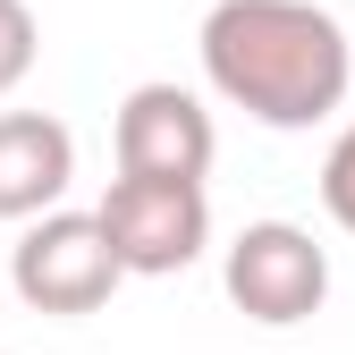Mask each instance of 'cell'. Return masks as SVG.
<instances>
[{
  "instance_id": "6da1fadb",
  "label": "cell",
  "mask_w": 355,
  "mask_h": 355,
  "mask_svg": "<svg viewBox=\"0 0 355 355\" xmlns=\"http://www.w3.org/2000/svg\"><path fill=\"white\" fill-rule=\"evenodd\" d=\"M195 51L211 94L279 136L338 119L355 85V42L322 0H211Z\"/></svg>"
},
{
  "instance_id": "7a4b0ae2",
  "label": "cell",
  "mask_w": 355,
  "mask_h": 355,
  "mask_svg": "<svg viewBox=\"0 0 355 355\" xmlns=\"http://www.w3.org/2000/svg\"><path fill=\"white\" fill-rule=\"evenodd\" d=\"M127 262L102 229V211H42L17 229L9 245V288L26 313H51V322H76V313H102L119 296Z\"/></svg>"
},
{
  "instance_id": "3957f363",
  "label": "cell",
  "mask_w": 355,
  "mask_h": 355,
  "mask_svg": "<svg viewBox=\"0 0 355 355\" xmlns=\"http://www.w3.org/2000/svg\"><path fill=\"white\" fill-rule=\"evenodd\" d=\"M220 288H229V304L245 322L296 330V322H313L330 304V254L296 220H245L229 237V254H220Z\"/></svg>"
},
{
  "instance_id": "277c9868",
  "label": "cell",
  "mask_w": 355,
  "mask_h": 355,
  "mask_svg": "<svg viewBox=\"0 0 355 355\" xmlns=\"http://www.w3.org/2000/svg\"><path fill=\"white\" fill-rule=\"evenodd\" d=\"M94 211H102V229H110V245L127 262V279H169L211 245L203 178H136V169H119Z\"/></svg>"
},
{
  "instance_id": "5b68a950",
  "label": "cell",
  "mask_w": 355,
  "mask_h": 355,
  "mask_svg": "<svg viewBox=\"0 0 355 355\" xmlns=\"http://www.w3.org/2000/svg\"><path fill=\"white\" fill-rule=\"evenodd\" d=\"M110 153H119V169H136V178H203L211 153H220V127H211L203 94L153 76V85H136V94L119 102Z\"/></svg>"
},
{
  "instance_id": "8992f818",
  "label": "cell",
  "mask_w": 355,
  "mask_h": 355,
  "mask_svg": "<svg viewBox=\"0 0 355 355\" xmlns=\"http://www.w3.org/2000/svg\"><path fill=\"white\" fill-rule=\"evenodd\" d=\"M76 187V136L51 110H0V220H42Z\"/></svg>"
},
{
  "instance_id": "52a82bcc",
  "label": "cell",
  "mask_w": 355,
  "mask_h": 355,
  "mask_svg": "<svg viewBox=\"0 0 355 355\" xmlns=\"http://www.w3.org/2000/svg\"><path fill=\"white\" fill-rule=\"evenodd\" d=\"M34 60H42V17L26 0H0V102L34 76Z\"/></svg>"
},
{
  "instance_id": "ba28073f",
  "label": "cell",
  "mask_w": 355,
  "mask_h": 355,
  "mask_svg": "<svg viewBox=\"0 0 355 355\" xmlns=\"http://www.w3.org/2000/svg\"><path fill=\"white\" fill-rule=\"evenodd\" d=\"M322 211L355 237V119L338 127V136H330V153H322Z\"/></svg>"
}]
</instances>
